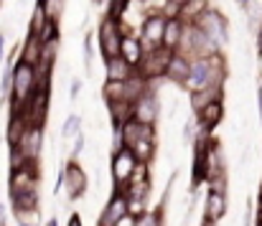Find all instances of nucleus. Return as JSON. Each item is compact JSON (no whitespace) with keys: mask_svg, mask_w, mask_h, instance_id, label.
Listing matches in <instances>:
<instances>
[{"mask_svg":"<svg viewBox=\"0 0 262 226\" xmlns=\"http://www.w3.org/2000/svg\"><path fill=\"white\" fill-rule=\"evenodd\" d=\"M0 224H5V209H3V198H0Z\"/></svg>","mask_w":262,"mask_h":226,"instance_id":"nucleus-40","label":"nucleus"},{"mask_svg":"<svg viewBox=\"0 0 262 226\" xmlns=\"http://www.w3.org/2000/svg\"><path fill=\"white\" fill-rule=\"evenodd\" d=\"M196 132H199V125H196V120H188V122L183 125V143H186V145H193V140H196Z\"/></svg>","mask_w":262,"mask_h":226,"instance_id":"nucleus-34","label":"nucleus"},{"mask_svg":"<svg viewBox=\"0 0 262 226\" xmlns=\"http://www.w3.org/2000/svg\"><path fill=\"white\" fill-rule=\"evenodd\" d=\"M234 3H237V5L242 8V10H247V8L252 5V0H234Z\"/></svg>","mask_w":262,"mask_h":226,"instance_id":"nucleus-39","label":"nucleus"},{"mask_svg":"<svg viewBox=\"0 0 262 226\" xmlns=\"http://www.w3.org/2000/svg\"><path fill=\"white\" fill-rule=\"evenodd\" d=\"M257 46L262 49V26H260V31H257Z\"/></svg>","mask_w":262,"mask_h":226,"instance_id":"nucleus-42","label":"nucleus"},{"mask_svg":"<svg viewBox=\"0 0 262 226\" xmlns=\"http://www.w3.org/2000/svg\"><path fill=\"white\" fill-rule=\"evenodd\" d=\"M8 54H5V31H0V66L5 64Z\"/></svg>","mask_w":262,"mask_h":226,"instance_id":"nucleus-36","label":"nucleus"},{"mask_svg":"<svg viewBox=\"0 0 262 226\" xmlns=\"http://www.w3.org/2000/svg\"><path fill=\"white\" fill-rule=\"evenodd\" d=\"M59 46H61V36L43 41V49H41V64L36 66V69H38V76H51L54 66H56V59H59Z\"/></svg>","mask_w":262,"mask_h":226,"instance_id":"nucleus-19","label":"nucleus"},{"mask_svg":"<svg viewBox=\"0 0 262 226\" xmlns=\"http://www.w3.org/2000/svg\"><path fill=\"white\" fill-rule=\"evenodd\" d=\"M38 86V69L26 64L23 59H15L13 64V89H10V112H20L31 94Z\"/></svg>","mask_w":262,"mask_h":226,"instance_id":"nucleus-1","label":"nucleus"},{"mask_svg":"<svg viewBox=\"0 0 262 226\" xmlns=\"http://www.w3.org/2000/svg\"><path fill=\"white\" fill-rule=\"evenodd\" d=\"M26 127H28V120L23 117V112H10L8 127H5V140H8V145H18L20 138H23V132H26Z\"/></svg>","mask_w":262,"mask_h":226,"instance_id":"nucleus-24","label":"nucleus"},{"mask_svg":"<svg viewBox=\"0 0 262 226\" xmlns=\"http://www.w3.org/2000/svg\"><path fill=\"white\" fill-rule=\"evenodd\" d=\"M183 31H186V20L181 15H171L166 20V31H163V46L176 51L181 46V38H183Z\"/></svg>","mask_w":262,"mask_h":226,"instance_id":"nucleus-20","label":"nucleus"},{"mask_svg":"<svg viewBox=\"0 0 262 226\" xmlns=\"http://www.w3.org/2000/svg\"><path fill=\"white\" fill-rule=\"evenodd\" d=\"M94 33H84V41H82V61H84V72L87 76H92L94 72Z\"/></svg>","mask_w":262,"mask_h":226,"instance_id":"nucleus-29","label":"nucleus"},{"mask_svg":"<svg viewBox=\"0 0 262 226\" xmlns=\"http://www.w3.org/2000/svg\"><path fill=\"white\" fill-rule=\"evenodd\" d=\"M125 219H130V209H127V196L122 191H115L112 198L104 204L102 214H99V221L97 226H120Z\"/></svg>","mask_w":262,"mask_h":226,"instance_id":"nucleus-10","label":"nucleus"},{"mask_svg":"<svg viewBox=\"0 0 262 226\" xmlns=\"http://www.w3.org/2000/svg\"><path fill=\"white\" fill-rule=\"evenodd\" d=\"M0 5H3V0H0Z\"/></svg>","mask_w":262,"mask_h":226,"instance_id":"nucleus-48","label":"nucleus"},{"mask_svg":"<svg viewBox=\"0 0 262 226\" xmlns=\"http://www.w3.org/2000/svg\"><path fill=\"white\" fill-rule=\"evenodd\" d=\"M260 72H262V49H260Z\"/></svg>","mask_w":262,"mask_h":226,"instance_id":"nucleus-46","label":"nucleus"},{"mask_svg":"<svg viewBox=\"0 0 262 226\" xmlns=\"http://www.w3.org/2000/svg\"><path fill=\"white\" fill-rule=\"evenodd\" d=\"M158 115H161V99H158V92L153 89H145V94H140L135 99V112L133 117L145 122V125H156L158 122Z\"/></svg>","mask_w":262,"mask_h":226,"instance_id":"nucleus-12","label":"nucleus"},{"mask_svg":"<svg viewBox=\"0 0 262 226\" xmlns=\"http://www.w3.org/2000/svg\"><path fill=\"white\" fill-rule=\"evenodd\" d=\"M36 5L38 8H43V13H46V18L49 20H61V15H64V10H67V0H36Z\"/></svg>","mask_w":262,"mask_h":226,"instance_id":"nucleus-27","label":"nucleus"},{"mask_svg":"<svg viewBox=\"0 0 262 226\" xmlns=\"http://www.w3.org/2000/svg\"><path fill=\"white\" fill-rule=\"evenodd\" d=\"M67 226H84V224H82V216H79V214H74V216L69 219V224H67Z\"/></svg>","mask_w":262,"mask_h":226,"instance_id":"nucleus-38","label":"nucleus"},{"mask_svg":"<svg viewBox=\"0 0 262 226\" xmlns=\"http://www.w3.org/2000/svg\"><path fill=\"white\" fill-rule=\"evenodd\" d=\"M260 206H262V191H260Z\"/></svg>","mask_w":262,"mask_h":226,"instance_id":"nucleus-47","label":"nucleus"},{"mask_svg":"<svg viewBox=\"0 0 262 226\" xmlns=\"http://www.w3.org/2000/svg\"><path fill=\"white\" fill-rule=\"evenodd\" d=\"M166 15H163V10H150V13H145L143 15V20H140V38H143V46H145V51L148 49H156V46H163V31H166Z\"/></svg>","mask_w":262,"mask_h":226,"instance_id":"nucleus-8","label":"nucleus"},{"mask_svg":"<svg viewBox=\"0 0 262 226\" xmlns=\"http://www.w3.org/2000/svg\"><path fill=\"white\" fill-rule=\"evenodd\" d=\"M18 226H41V209H18L15 211Z\"/></svg>","mask_w":262,"mask_h":226,"instance_id":"nucleus-31","label":"nucleus"},{"mask_svg":"<svg viewBox=\"0 0 262 226\" xmlns=\"http://www.w3.org/2000/svg\"><path fill=\"white\" fill-rule=\"evenodd\" d=\"M61 186H64V193H67L69 201H79V198L87 193V188H89L87 173H84V168L77 163V157H72V160H67V163L61 165L56 188H61Z\"/></svg>","mask_w":262,"mask_h":226,"instance_id":"nucleus-4","label":"nucleus"},{"mask_svg":"<svg viewBox=\"0 0 262 226\" xmlns=\"http://www.w3.org/2000/svg\"><path fill=\"white\" fill-rule=\"evenodd\" d=\"M176 51L186 54L188 59H199V56H216V54H222V46L214 38H209L196 23H186L181 46Z\"/></svg>","mask_w":262,"mask_h":226,"instance_id":"nucleus-3","label":"nucleus"},{"mask_svg":"<svg viewBox=\"0 0 262 226\" xmlns=\"http://www.w3.org/2000/svg\"><path fill=\"white\" fill-rule=\"evenodd\" d=\"M171 3H176V5H183V3H186V0H171Z\"/></svg>","mask_w":262,"mask_h":226,"instance_id":"nucleus-45","label":"nucleus"},{"mask_svg":"<svg viewBox=\"0 0 262 226\" xmlns=\"http://www.w3.org/2000/svg\"><path fill=\"white\" fill-rule=\"evenodd\" d=\"M46 226H59V221H56V219H49V221H46Z\"/></svg>","mask_w":262,"mask_h":226,"instance_id":"nucleus-43","label":"nucleus"},{"mask_svg":"<svg viewBox=\"0 0 262 226\" xmlns=\"http://www.w3.org/2000/svg\"><path fill=\"white\" fill-rule=\"evenodd\" d=\"M122 36H125V26L117 15H110L104 13L99 18V26H97V46L102 51V59L107 56H120V46H122Z\"/></svg>","mask_w":262,"mask_h":226,"instance_id":"nucleus-2","label":"nucleus"},{"mask_svg":"<svg viewBox=\"0 0 262 226\" xmlns=\"http://www.w3.org/2000/svg\"><path fill=\"white\" fill-rule=\"evenodd\" d=\"M38 191V163H28L20 170H10L8 178V196L15 198L20 193H33Z\"/></svg>","mask_w":262,"mask_h":226,"instance_id":"nucleus-9","label":"nucleus"},{"mask_svg":"<svg viewBox=\"0 0 262 226\" xmlns=\"http://www.w3.org/2000/svg\"><path fill=\"white\" fill-rule=\"evenodd\" d=\"M107 112H110V117H112V127L120 130V125L133 117L135 102H130V99H112V102H107Z\"/></svg>","mask_w":262,"mask_h":226,"instance_id":"nucleus-21","label":"nucleus"},{"mask_svg":"<svg viewBox=\"0 0 262 226\" xmlns=\"http://www.w3.org/2000/svg\"><path fill=\"white\" fill-rule=\"evenodd\" d=\"M191 74V59L181 51H173L171 61H168V69H166V81L178 84V86H186V79Z\"/></svg>","mask_w":262,"mask_h":226,"instance_id":"nucleus-15","label":"nucleus"},{"mask_svg":"<svg viewBox=\"0 0 262 226\" xmlns=\"http://www.w3.org/2000/svg\"><path fill=\"white\" fill-rule=\"evenodd\" d=\"M92 3H94L97 8H107V3H110V0H92Z\"/></svg>","mask_w":262,"mask_h":226,"instance_id":"nucleus-41","label":"nucleus"},{"mask_svg":"<svg viewBox=\"0 0 262 226\" xmlns=\"http://www.w3.org/2000/svg\"><path fill=\"white\" fill-rule=\"evenodd\" d=\"M104 74L107 81H125L135 74V66L120 54V56H107L104 59Z\"/></svg>","mask_w":262,"mask_h":226,"instance_id":"nucleus-17","label":"nucleus"},{"mask_svg":"<svg viewBox=\"0 0 262 226\" xmlns=\"http://www.w3.org/2000/svg\"><path fill=\"white\" fill-rule=\"evenodd\" d=\"M122 193L127 198H143V201H148V196H150V173H148L145 163L138 165V170L133 173V178L122 188Z\"/></svg>","mask_w":262,"mask_h":226,"instance_id":"nucleus-14","label":"nucleus"},{"mask_svg":"<svg viewBox=\"0 0 262 226\" xmlns=\"http://www.w3.org/2000/svg\"><path fill=\"white\" fill-rule=\"evenodd\" d=\"M222 120H224V102H222V99L209 102V104L196 115V125L204 127V130H209V132H214V127H219Z\"/></svg>","mask_w":262,"mask_h":226,"instance_id":"nucleus-16","label":"nucleus"},{"mask_svg":"<svg viewBox=\"0 0 262 226\" xmlns=\"http://www.w3.org/2000/svg\"><path fill=\"white\" fill-rule=\"evenodd\" d=\"M120 54L138 69V64L143 61V54H145V46H143V38L138 36V33H130V31H125V36H122V46H120Z\"/></svg>","mask_w":262,"mask_h":226,"instance_id":"nucleus-18","label":"nucleus"},{"mask_svg":"<svg viewBox=\"0 0 262 226\" xmlns=\"http://www.w3.org/2000/svg\"><path fill=\"white\" fill-rule=\"evenodd\" d=\"M49 23V18H46V13H43V8H33V13H31V20H28V33H33V36H41V31H43V26Z\"/></svg>","mask_w":262,"mask_h":226,"instance_id":"nucleus-32","label":"nucleus"},{"mask_svg":"<svg viewBox=\"0 0 262 226\" xmlns=\"http://www.w3.org/2000/svg\"><path fill=\"white\" fill-rule=\"evenodd\" d=\"M79 92H82V81L77 79V81H72V99H77V97H79Z\"/></svg>","mask_w":262,"mask_h":226,"instance_id":"nucleus-37","label":"nucleus"},{"mask_svg":"<svg viewBox=\"0 0 262 226\" xmlns=\"http://www.w3.org/2000/svg\"><path fill=\"white\" fill-rule=\"evenodd\" d=\"M28 163H33V160H28L18 145H10V160H8V168H10V170H20V168H26Z\"/></svg>","mask_w":262,"mask_h":226,"instance_id":"nucleus-33","label":"nucleus"},{"mask_svg":"<svg viewBox=\"0 0 262 226\" xmlns=\"http://www.w3.org/2000/svg\"><path fill=\"white\" fill-rule=\"evenodd\" d=\"M229 201H227V188H216L209 186L206 188V198H204V219L211 224H219L227 216Z\"/></svg>","mask_w":262,"mask_h":226,"instance_id":"nucleus-11","label":"nucleus"},{"mask_svg":"<svg viewBox=\"0 0 262 226\" xmlns=\"http://www.w3.org/2000/svg\"><path fill=\"white\" fill-rule=\"evenodd\" d=\"M84 150V132H79V135H74V148H72V157H79Z\"/></svg>","mask_w":262,"mask_h":226,"instance_id":"nucleus-35","label":"nucleus"},{"mask_svg":"<svg viewBox=\"0 0 262 226\" xmlns=\"http://www.w3.org/2000/svg\"><path fill=\"white\" fill-rule=\"evenodd\" d=\"M0 226H5V224H0Z\"/></svg>","mask_w":262,"mask_h":226,"instance_id":"nucleus-49","label":"nucleus"},{"mask_svg":"<svg viewBox=\"0 0 262 226\" xmlns=\"http://www.w3.org/2000/svg\"><path fill=\"white\" fill-rule=\"evenodd\" d=\"M79 132H82V117L79 115H69L64 120V125H61V140L64 143L74 140V135H79Z\"/></svg>","mask_w":262,"mask_h":226,"instance_id":"nucleus-30","label":"nucleus"},{"mask_svg":"<svg viewBox=\"0 0 262 226\" xmlns=\"http://www.w3.org/2000/svg\"><path fill=\"white\" fill-rule=\"evenodd\" d=\"M41 49H43L41 36L28 33L26 41H23V46H20V51H18V59H23V61L31 64V66H38V64H41Z\"/></svg>","mask_w":262,"mask_h":226,"instance_id":"nucleus-22","label":"nucleus"},{"mask_svg":"<svg viewBox=\"0 0 262 226\" xmlns=\"http://www.w3.org/2000/svg\"><path fill=\"white\" fill-rule=\"evenodd\" d=\"M201 226H216V224H211V221H206V219H204V221H201Z\"/></svg>","mask_w":262,"mask_h":226,"instance_id":"nucleus-44","label":"nucleus"},{"mask_svg":"<svg viewBox=\"0 0 262 226\" xmlns=\"http://www.w3.org/2000/svg\"><path fill=\"white\" fill-rule=\"evenodd\" d=\"M209 8V0H186L183 5H181V10H178V15L186 20V23H193L204 10Z\"/></svg>","mask_w":262,"mask_h":226,"instance_id":"nucleus-26","label":"nucleus"},{"mask_svg":"<svg viewBox=\"0 0 262 226\" xmlns=\"http://www.w3.org/2000/svg\"><path fill=\"white\" fill-rule=\"evenodd\" d=\"M140 160L135 157V152L130 150L127 145H120L115 148L112 157H110V175H112V183H115V191H122L127 186V180L133 178V173L138 170Z\"/></svg>","mask_w":262,"mask_h":226,"instance_id":"nucleus-5","label":"nucleus"},{"mask_svg":"<svg viewBox=\"0 0 262 226\" xmlns=\"http://www.w3.org/2000/svg\"><path fill=\"white\" fill-rule=\"evenodd\" d=\"M222 89L224 86H209V89H199V92H188V102H191V109L193 115H199L209 102L214 99H222Z\"/></svg>","mask_w":262,"mask_h":226,"instance_id":"nucleus-23","label":"nucleus"},{"mask_svg":"<svg viewBox=\"0 0 262 226\" xmlns=\"http://www.w3.org/2000/svg\"><path fill=\"white\" fill-rule=\"evenodd\" d=\"M171 56H173V51L166 49V46L148 49L143 54V61L138 64V72L145 76V79H166V69H168Z\"/></svg>","mask_w":262,"mask_h":226,"instance_id":"nucleus-7","label":"nucleus"},{"mask_svg":"<svg viewBox=\"0 0 262 226\" xmlns=\"http://www.w3.org/2000/svg\"><path fill=\"white\" fill-rule=\"evenodd\" d=\"M130 150L135 152V157L140 160V163H150L153 157H156V150H158V138H140L135 145H130Z\"/></svg>","mask_w":262,"mask_h":226,"instance_id":"nucleus-25","label":"nucleus"},{"mask_svg":"<svg viewBox=\"0 0 262 226\" xmlns=\"http://www.w3.org/2000/svg\"><path fill=\"white\" fill-rule=\"evenodd\" d=\"M163 214H166V209L158 204V209L140 214V216L133 221V226H166V221H163Z\"/></svg>","mask_w":262,"mask_h":226,"instance_id":"nucleus-28","label":"nucleus"},{"mask_svg":"<svg viewBox=\"0 0 262 226\" xmlns=\"http://www.w3.org/2000/svg\"><path fill=\"white\" fill-rule=\"evenodd\" d=\"M193 23H196L209 38H214L222 49L229 43V20H227V15H224L222 10H216V8L209 5Z\"/></svg>","mask_w":262,"mask_h":226,"instance_id":"nucleus-6","label":"nucleus"},{"mask_svg":"<svg viewBox=\"0 0 262 226\" xmlns=\"http://www.w3.org/2000/svg\"><path fill=\"white\" fill-rule=\"evenodd\" d=\"M18 148L23 150V155L28 160L38 163L41 150H43V125H28L23 138H20V143H18Z\"/></svg>","mask_w":262,"mask_h":226,"instance_id":"nucleus-13","label":"nucleus"}]
</instances>
